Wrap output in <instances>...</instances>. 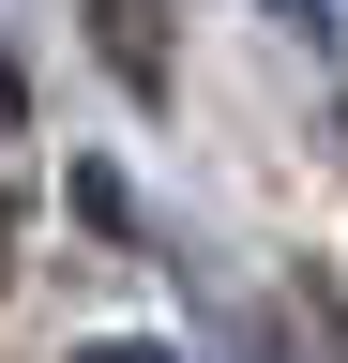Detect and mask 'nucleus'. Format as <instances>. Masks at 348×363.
I'll list each match as a JSON object with an SVG mask.
<instances>
[{
  "mask_svg": "<svg viewBox=\"0 0 348 363\" xmlns=\"http://www.w3.org/2000/svg\"><path fill=\"white\" fill-rule=\"evenodd\" d=\"M91 45H106V76L137 91V106H167V30H152V0H91Z\"/></svg>",
  "mask_w": 348,
  "mask_h": 363,
  "instance_id": "1",
  "label": "nucleus"
},
{
  "mask_svg": "<svg viewBox=\"0 0 348 363\" xmlns=\"http://www.w3.org/2000/svg\"><path fill=\"white\" fill-rule=\"evenodd\" d=\"M318 333H333V363H348V288H318Z\"/></svg>",
  "mask_w": 348,
  "mask_h": 363,
  "instance_id": "2",
  "label": "nucleus"
},
{
  "mask_svg": "<svg viewBox=\"0 0 348 363\" xmlns=\"http://www.w3.org/2000/svg\"><path fill=\"white\" fill-rule=\"evenodd\" d=\"M0 272H16V197H0Z\"/></svg>",
  "mask_w": 348,
  "mask_h": 363,
  "instance_id": "3",
  "label": "nucleus"
}]
</instances>
